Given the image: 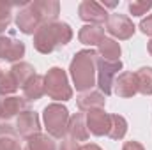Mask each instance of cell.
I'll return each instance as SVG.
<instances>
[{
    "label": "cell",
    "mask_w": 152,
    "mask_h": 150,
    "mask_svg": "<svg viewBox=\"0 0 152 150\" xmlns=\"http://www.w3.org/2000/svg\"><path fill=\"white\" fill-rule=\"evenodd\" d=\"M46 94L44 88V76L36 74L25 87H23V97L27 101H39L42 95Z\"/></svg>",
    "instance_id": "19"
},
{
    "label": "cell",
    "mask_w": 152,
    "mask_h": 150,
    "mask_svg": "<svg viewBox=\"0 0 152 150\" xmlns=\"http://www.w3.org/2000/svg\"><path fill=\"white\" fill-rule=\"evenodd\" d=\"M76 104L80 111H92V110H104L106 99L101 92L97 90H88L83 92L76 97Z\"/></svg>",
    "instance_id": "15"
},
{
    "label": "cell",
    "mask_w": 152,
    "mask_h": 150,
    "mask_svg": "<svg viewBox=\"0 0 152 150\" xmlns=\"http://www.w3.org/2000/svg\"><path fill=\"white\" fill-rule=\"evenodd\" d=\"M87 118V129L94 136H108L110 124H112V115L104 110H92L85 113Z\"/></svg>",
    "instance_id": "10"
},
{
    "label": "cell",
    "mask_w": 152,
    "mask_h": 150,
    "mask_svg": "<svg viewBox=\"0 0 152 150\" xmlns=\"http://www.w3.org/2000/svg\"><path fill=\"white\" fill-rule=\"evenodd\" d=\"M9 73L14 76L18 87H25L34 76H36V69L28 64V62H18V64H12V67L9 69Z\"/></svg>",
    "instance_id": "20"
},
{
    "label": "cell",
    "mask_w": 152,
    "mask_h": 150,
    "mask_svg": "<svg viewBox=\"0 0 152 150\" xmlns=\"http://www.w3.org/2000/svg\"><path fill=\"white\" fill-rule=\"evenodd\" d=\"M120 69H122L120 60H104L97 57V87L103 95L113 94V83Z\"/></svg>",
    "instance_id": "5"
},
{
    "label": "cell",
    "mask_w": 152,
    "mask_h": 150,
    "mask_svg": "<svg viewBox=\"0 0 152 150\" xmlns=\"http://www.w3.org/2000/svg\"><path fill=\"white\" fill-rule=\"evenodd\" d=\"M30 5L39 16L41 23L57 21V18L60 14V4L57 0H34V2H30Z\"/></svg>",
    "instance_id": "14"
},
{
    "label": "cell",
    "mask_w": 152,
    "mask_h": 150,
    "mask_svg": "<svg viewBox=\"0 0 152 150\" xmlns=\"http://www.w3.org/2000/svg\"><path fill=\"white\" fill-rule=\"evenodd\" d=\"M97 51L90 50H80L76 51L71 66H69V73L73 78L76 90L78 92H88L92 90V87L96 85L97 79Z\"/></svg>",
    "instance_id": "1"
},
{
    "label": "cell",
    "mask_w": 152,
    "mask_h": 150,
    "mask_svg": "<svg viewBox=\"0 0 152 150\" xmlns=\"http://www.w3.org/2000/svg\"><path fill=\"white\" fill-rule=\"evenodd\" d=\"M120 44L112 37H104L97 46V55L104 60H120Z\"/></svg>",
    "instance_id": "21"
},
{
    "label": "cell",
    "mask_w": 152,
    "mask_h": 150,
    "mask_svg": "<svg viewBox=\"0 0 152 150\" xmlns=\"http://www.w3.org/2000/svg\"><path fill=\"white\" fill-rule=\"evenodd\" d=\"M104 37V28L101 25H83L78 32L80 42L85 46H99Z\"/></svg>",
    "instance_id": "17"
},
{
    "label": "cell",
    "mask_w": 152,
    "mask_h": 150,
    "mask_svg": "<svg viewBox=\"0 0 152 150\" xmlns=\"http://www.w3.org/2000/svg\"><path fill=\"white\" fill-rule=\"evenodd\" d=\"M23 150H28V149H27V147H25V149H23Z\"/></svg>",
    "instance_id": "33"
},
{
    "label": "cell",
    "mask_w": 152,
    "mask_h": 150,
    "mask_svg": "<svg viewBox=\"0 0 152 150\" xmlns=\"http://www.w3.org/2000/svg\"><path fill=\"white\" fill-rule=\"evenodd\" d=\"M78 16L80 20H83L87 25H106L108 21V12L103 5H99L97 2H92V0H83L80 5H78Z\"/></svg>",
    "instance_id": "7"
},
{
    "label": "cell",
    "mask_w": 152,
    "mask_h": 150,
    "mask_svg": "<svg viewBox=\"0 0 152 150\" xmlns=\"http://www.w3.org/2000/svg\"><path fill=\"white\" fill-rule=\"evenodd\" d=\"M129 12L133 14V16H143V14H147V11H151L152 9V2H140V0H133V2H129Z\"/></svg>",
    "instance_id": "27"
},
{
    "label": "cell",
    "mask_w": 152,
    "mask_h": 150,
    "mask_svg": "<svg viewBox=\"0 0 152 150\" xmlns=\"http://www.w3.org/2000/svg\"><path fill=\"white\" fill-rule=\"evenodd\" d=\"M71 115L67 108L60 103H51L42 110V124L46 129V134H50L53 140H64L67 136Z\"/></svg>",
    "instance_id": "3"
},
{
    "label": "cell",
    "mask_w": 152,
    "mask_h": 150,
    "mask_svg": "<svg viewBox=\"0 0 152 150\" xmlns=\"http://www.w3.org/2000/svg\"><path fill=\"white\" fill-rule=\"evenodd\" d=\"M27 149L28 150H57V143L50 134H34L32 138L27 140Z\"/></svg>",
    "instance_id": "22"
},
{
    "label": "cell",
    "mask_w": 152,
    "mask_h": 150,
    "mask_svg": "<svg viewBox=\"0 0 152 150\" xmlns=\"http://www.w3.org/2000/svg\"><path fill=\"white\" fill-rule=\"evenodd\" d=\"M73 39V28L64 21H50L42 23L34 34V48L39 53L48 55L66 44H69Z\"/></svg>",
    "instance_id": "2"
},
{
    "label": "cell",
    "mask_w": 152,
    "mask_h": 150,
    "mask_svg": "<svg viewBox=\"0 0 152 150\" xmlns=\"http://www.w3.org/2000/svg\"><path fill=\"white\" fill-rule=\"evenodd\" d=\"M14 21H16V27L20 28V32H23L27 36H34L36 30L42 25L39 16L36 14V11L32 9L30 2H23L21 9L16 12V20Z\"/></svg>",
    "instance_id": "8"
},
{
    "label": "cell",
    "mask_w": 152,
    "mask_h": 150,
    "mask_svg": "<svg viewBox=\"0 0 152 150\" xmlns=\"http://www.w3.org/2000/svg\"><path fill=\"white\" fill-rule=\"evenodd\" d=\"M0 150H23L16 129H12L9 124H0Z\"/></svg>",
    "instance_id": "18"
},
{
    "label": "cell",
    "mask_w": 152,
    "mask_h": 150,
    "mask_svg": "<svg viewBox=\"0 0 152 150\" xmlns=\"http://www.w3.org/2000/svg\"><path fill=\"white\" fill-rule=\"evenodd\" d=\"M12 7L14 4L0 2V32H4L12 21Z\"/></svg>",
    "instance_id": "26"
},
{
    "label": "cell",
    "mask_w": 152,
    "mask_h": 150,
    "mask_svg": "<svg viewBox=\"0 0 152 150\" xmlns=\"http://www.w3.org/2000/svg\"><path fill=\"white\" fill-rule=\"evenodd\" d=\"M16 133L18 136L28 140L32 138L34 134L41 133V120H39V115L32 110H25L23 113H20L16 117Z\"/></svg>",
    "instance_id": "9"
},
{
    "label": "cell",
    "mask_w": 152,
    "mask_h": 150,
    "mask_svg": "<svg viewBox=\"0 0 152 150\" xmlns=\"http://www.w3.org/2000/svg\"><path fill=\"white\" fill-rule=\"evenodd\" d=\"M27 110V99L16 97V95H0V118L11 120L12 117H18L20 113Z\"/></svg>",
    "instance_id": "12"
},
{
    "label": "cell",
    "mask_w": 152,
    "mask_h": 150,
    "mask_svg": "<svg viewBox=\"0 0 152 150\" xmlns=\"http://www.w3.org/2000/svg\"><path fill=\"white\" fill-rule=\"evenodd\" d=\"M140 30L145 34V36H151L152 37V14H149L147 18H143L140 21Z\"/></svg>",
    "instance_id": "29"
},
{
    "label": "cell",
    "mask_w": 152,
    "mask_h": 150,
    "mask_svg": "<svg viewBox=\"0 0 152 150\" xmlns=\"http://www.w3.org/2000/svg\"><path fill=\"white\" fill-rule=\"evenodd\" d=\"M81 150H103V149L96 143H85V145H81Z\"/></svg>",
    "instance_id": "31"
},
{
    "label": "cell",
    "mask_w": 152,
    "mask_h": 150,
    "mask_svg": "<svg viewBox=\"0 0 152 150\" xmlns=\"http://www.w3.org/2000/svg\"><path fill=\"white\" fill-rule=\"evenodd\" d=\"M18 83L14 79V76L11 73H2L0 74V95H12L16 90H18Z\"/></svg>",
    "instance_id": "25"
},
{
    "label": "cell",
    "mask_w": 152,
    "mask_h": 150,
    "mask_svg": "<svg viewBox=\"0 0 152 150\" xmlns=\"http://www.w3.org/2000/svg\"><path fill=\"white\" fill-rule=\"evenodd\" d=\"M88 129H87V118L85 113H75L69 118V127H67V138L75 141H87L88 140Z\"/></svg>",
    "instance_id": "16"
},
{
    "label": "cell",
    "mask_w": 152,
    "mask_h": 150,
    "mask_svg": "<svg viewBox=\"0 0 152 150\" xmlns=\"http://www.w3.org/2000/svg\"><path fill=\"white\" fill-rule=\"evenodd\" d=\"M25 57V44L21 41H16L12 37L0 36V58L18 64Z\"/></svg>",
    "instance_id": "11"
},
{
    "label": "cell",
    "mask_w": 152,
    "mask_h": 150,
    "mask_svg": "<svg viewBox=\"0 0 152 150\" xmlns=\"http://www.w3.org/2000/svg\"><path fill=\"white\" fill-rule=\"evenodd\" d=\"M106 30L110 36L120 39V41H126L134 36L136 27L131 21V18L126 14H110L108 21H106Z\"/></svg>",
    "instance_id": "6"
},
{
    "label": "cell",
    "mask_w": 152,
    "mask_h": 150,
    "mask_svg": "<svg viewBox=\"0 0 152 150\" xmlns=\"http://www.w3.org/2000/svg\"><path fill=\"white\" fill-rule=\"evenodd\" d=\"M127 133V120L122 115H112V124L108 131V138L112 140H122Z\"/></svg>",
    "instance_id": "24"
},
{
    "label": "cell",
    "mask_w": 152,
    "mask_h": 150,
    "mask_svg": "<svg viewBox=\"0 0 152 150\" xmlns=\"http://www.w3.org/2000/svg\"><path fill=\"white\" fill-rule=\"evenodd\" d=\"M0 74H2V69H0Z\"/></svg>",
    "instance_id": "34"
},
{
    "label": "cell",
    "mask_w": 152,
    "mask_h": 150,
    "mask_svg": "<svg viewBox=\"0 0 152 150\" xmlns=\"http://www.w3.org/2000/svg\"><path fill=\"white\" fill-rule=\"evenodd\" d=\"M113 92L118 97H124V99H129L134 94H138V83H136L134 73H129V71L120 73V74L115 78Z\"/></svg>",
    "instance_id": "13"
},
{
    "label": "cell",
    "mask_w": 152,
    "mask_h": 150,
    "mask_svg": "<svg viewBox=\"0 0 152 150\" xmlns=\"http://www.w3.org/2000/svg\"><path fill=\"white\" fill-rule=\"evenodd\" d=\"M122 150H145V149H143V145L138 143V141H126L124 147H122Z\"/></svg>",
    "instance_id": "30"
},
{
    "label": "cell",
    "mask_w": 152,
    "mask_h": 150,
    "mask_svg": "<svg viewBox=\"0 0 152 150\" xmlns=\"http://www.w3.org/2000/svg\"><path fill=\"white\" fill-rule=\"evenodd\" d=\"M58 150H81V147L78 145V141H75V140H71V138H64V140L60 141Z\"/></svg>",
    "instance_id": "28"
},
{
    "label": "cell",
    "mask_w": 152,
    "mask_h": 150,
    "mask_svg": "<svg viewBox=\"0 0 152 150\" xmlns=\"http://www.w3.org/2000/svg\"><path fill=\"white\" fill-rule=\"evenodd\" d=\"M136 83H138V92L143 95L152 94V67H140L136 73Z\"/></svg>",
    "instance_id": "23"
},
{
    "label": "cell",
    "mask_w": 152,
    "mask_h": 150,
    "mask_svg": "<svg viewBox=\"0 0 152 150\" xmlns=\"http://www.w3.org/2000/svg\"><path fill=\"white\" fill-rule=\"evenodd\" d=\"M147 51H149V55L152 57V39L149 41V44H147Z\"/></svg>",
    "instance_id": "32"
},
{
    "label": "cell",
    "mask_w": 152,
    "mask_h": 150,
    "mask_svg": "<svg viewBox=\"0 0 152 150\" xmlns=\"http://www.w3.org/2000/svg\"><path fill=\"white\" fill-rule=\"evenodd\" d=\"M44 88L50 99L53 101H69L73 97V88L69 85V79L64 69L60 67H51L44 74Z\"/></svg>",
    "instance_id": "4"
}]
</instances>
